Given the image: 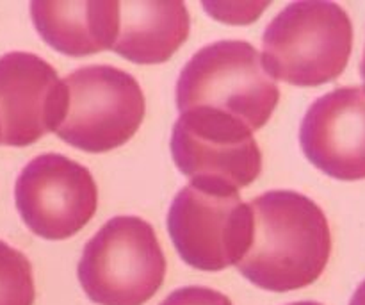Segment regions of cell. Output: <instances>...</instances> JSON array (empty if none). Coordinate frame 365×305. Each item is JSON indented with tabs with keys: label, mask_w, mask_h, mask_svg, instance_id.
Wrapping results in <instances>:
<instances>
[{
	"label": "cell",
	"mask_w": 365,
	"mask_h": 305,
	"mask_svg": "<svg viewBox=\"0 0 365 305\" xmlns=\"http://www.w3.org/2000/svg\"><path fill=\"white\" fill-rule=\"evenodd\" d=\"M252 243L237 270L259 288L294 291L323 275L331 232L323 209L302 193L273 189L250 202Z\"/></svg>",
	"instance_id": "obj_1"
},
{
	"label": "cell",
	"mask_w": 365,
	"mask_h": 305,
	"mask_svg": "<svg viewBox=\"0 0 365 305\" xmlns=\"http://www.w3.org/2000/svg\"><path fill=\"white\" fill-rule=\"evenodd\" d=\"M278 100L280 89L264 68L260 52L241 39H221L200 49L177 81L180 113L217 111L237 118L253 132L269 121Z\"/></svg>",
	"instance_id": "obj_2"
},
{
	"label": "cell",
	"mask_w": 365,
	"mask_h": 305,
	"mask_svg": "<svg viewBox=\"0 0 365 305\" xmlns=\"http://www.w3.org/2000/svg\"><path fill=\"white\" fill-rule=\"evenodd\" d=\"M353 24L335 2H292L262 36V63L274 79L302 88L335 81L348 66Z\"/></svg>",
	"instance_id": "obj_3"
},
{
	"label": "cell",
	"mask_w": 365,
	"mask_h": 305,
	"mask_svg": "<svg viewBox=\"0 0 365 305\" xmlns=\"http://www.w3.org/2000/svg\"><path fill=\"white\" fill-rule=\"evenodd\" d=\"M78 281L98 305H145L166 275L155 231L139 216H114L86 243Z\"/></svg>",
	"instance_id": "obj_4"
},
{
	"label": "cell",
	"mask_w": 365,
	"mask_h": 305,
	"mask_svg": "<svg viewBox=\"0 0 365 305\" xmlns=\"http://www.w3.org/2000/svg\"><path fill=\"white\" fill-rule=\"evenodd\" d=\"M66 107L56 134L68 145L103 154L125 145L141 127L146 100L139 82L109 64H89L63 79Z\"/></svg>",
	"instance_id": "obj_5"
},
{
	"label": "cell",
	"mask_w": 365,
	"mask_h": 305,
	"mask_svg": "<svg viewBox=\"0 0 365 305\" xmlns=\"http://www.w3.org/2000/svg\"><path fill=\"white\" fill-rule=\"evenodd\" d=\"M168 232L185 264L221 271L248 252L253 214L237 191L191 182L171 202Z\"/></svg>",
	"instance_id": "obj_6"
},
{
	"label": "cell",
	"mask_w": 365,
	"mask_h": 305,
	"mask_svg": "<svg viewBox=\"0 0 365 305\" xmlns=\"http://www.w3.org/2000/svg\"><path fill=\"white\" fill-rule=\"evenodd\" d=\"M170 146L178 170L195 184L239 191L262 171V152L252 129L217 111L180 113Z\"/></svg>",
	"instance_id": "obj_7"
},
{
	"label": "cell",
	"mask_w": 365,
	"mask_h": 305,
	"mask_svg": "<svg viewBox=\"0 0 365 305\" xmlns=\"http://www.w3.org/2000/svg\"><path fill=\"white\" fill-rule=\"evenodd\" d=\"M14 202L36 236L61 241L77 234L95 216L98 188L81 163L61 154H41L18 175Z\"/></svg>",
	"instance_id": "obj_8"
},
{
	"label": "cell",
	"mask_w": 365,
	"mask_h": 305,
	"mask_svg": "<svg viewBox=\"0 0 365 305\" xmlns=\"http://www.w3.org/2000/svg\"><path fill=\"white\" fill-rule=\"evenodd\" d=\"M66 89L52 64L31 52L0 57V145L27 146L57 131Z\"/></svg>",
	"instance_id": "obj_9"
},
{
	"label": "cell",
	"mask_w": 365,
	"mask_h": 305,
	"mask_svg": "<svg viewBox=\"0 0 365 305\" xmlns=\"http://www.w3.org/2000/svg\"><path fill=\"white\" fill-rule=\"evenodd\" d=\"M299 145L328 177L365 179V88L346 86L319 96L303 118Z\"/></svg>",
	"instance_id": "obj_10"
},
{
	"label": "cell",
	"mask_w": 365,
	"mask_h": 305,
	"mask_svg": "<svg viewBox=\"0 0 365 305\" xmlns=\"http://www.w3.org/2000/svg\"><path fill=\"white\" fill-rule=\"evenodd\" d=\"M118 34L113 49L138 64L166 63L191 31L184 2H118Z\"/></svg>",
	"instance_id": "obj_11"
},
{
	"label": "cell",
	"mask_w": 365,
	"mask_h": 305,
	"mask_svg": "<svg viewBox=\"0 0 365 305\" xmlns=\"http://www.w3.org/2000/svg\"><path fill=\"white\" fill-rule=\"evenodd\" d=\"M31 16L46 45L71 57L113 49L118 2H32Z\"/></svg>",
	"instance_id": "obj_12"
},
{
	"label": "cell",
	"mask_w": 365,
	"mask_h": 305,
	"mask_svg": "<svg viewBox=\"0 0 365 305\" xmlns=\"http://www.w3.org/2000/svg\"><path fill=\"white\" fill-rule=\"evenodd\" d=\"M36 299L31 261L0 241V305H32Z\"/></svg>",
	"instance_id": "obj_13"
},
{
	"label": "cell",
	"mask_w": 365,
	"mask_h": 305,
	"mask_svg": "<svg viewBox=\"0 0 365 305\" xmlns=\"http://www.w3.org/2000/svg\"><path fill=\"white\" fill-rule=\"evenodd\" d=\"M159 305H232L230 299L205 286H187L171 293Z\"/></svg>",
	"instance_id": "obj_14"
},
{
	"label": "cell",
	"mask_w": 365,
	"mask_h": 305,
	"mask_svg": "<svg viewBox=\"0 0 365 305\" xmlns=\"http://www.w3.org/2000/svg\"><path fill=\"white\" fill-rule=\"evenodd\" d=\"M349 305H365V281L356 288L355 295H353Z\"/></svg>",
	"instance_id": "obj_15"
},
{
	"label": "cell",
	"mask_w": 365,
	"mask_h": 305,
	"mask_svg": "<svg viewBox=\"0 0 365 305\" xmlns=\"http://www.w3.org/2000/svg\"><path fill=\"white\" fill-rule=\"evenodd\" d=\"M360 75H362V79H364V82H365V49H364L362 63H360Z\"/></svg>",
	"instance_id": "obj_16"
},
{
	"label": "cell",
	"mask_w": 365,
	"mask_h": 305,
	"mask_svg": "<svg viewBox=\"0 0 365 305\" xmlns=\"http://www.w3.org/2000/svg\"><path fill=\"white\" fill-rule=\"evenodd\" d=\"M289 305H323L319 302H294V304H289Z\"/></svg>",
	"instance_id": "obj_17"
}]
</instances>
